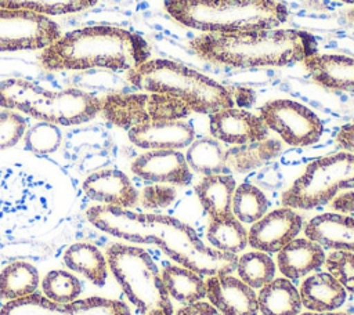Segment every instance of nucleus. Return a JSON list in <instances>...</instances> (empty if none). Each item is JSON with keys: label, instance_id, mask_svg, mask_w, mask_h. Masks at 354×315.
I'll list each match as a JSON object with an SVG mask.
<instances>
[{"label": "nucleus", "instance_id": "f257e3e1", "mask_svg": "<svg viewBox=\"0 0 354 315\" xmlns=\"http://www.w3.org/2000/svg\"><path fill=\"white\" fill-rule=\"evenodd\" d=\"M86 214L100 231L131 243L155 245L178 265L201 276L235 272L236 254L205 245L189 225L171 216L136 213L108 204L93 206Z\"/></svg>", "mask_w": 354, "mask_h": 315}, {"label": "nucleus", "instance_id": "f03ea898", "mask_svg": "<svg viewBox=\"0 0 354 315\" xmlns=\"http://www.w3.org/2000/svg\"><path fill=\"white\" fill-rule=\"evenodd\" d=\"M202 59L230 68H267L303 62L317 54L315 37L300 29L202 33L189 41Z\"/></svg>", "mask_w": 354, "mask_h": 315}, {"label": "nucleus", "instance_id": "7ed1b4c3", "mask_svg": "<svg viewBox=\"0 0 354 315\" xmlns=\"http://www.w3.org/2000/svg\"><path fill=\"white\" fill-rule=\"evenodd\" d=\"M151 57L149 43L136 32L108 25L86 26L61 35L41 50L47 70H86L102 68L131 70Z\"/></svg>", "mask_w": 354, "mask_h": 315}, {"label": "nucleus", "instance_id": "20e7f679", "mask_svg": "<svg viewBox=\"0 0 354 315\" xmlns=\"http://www.w3.org/2000/svg\"><path fill=\"white\" fill-rule=\"evenodd\" d=\"M163 6L174 21L203 33L275 29L289 17L277 0H165Z\"/></svg>", "mask_w": 354, "mask_h": 315}, {"label": "nucleus", "instance_id": "39448f33", "mask_svg": "<svg viewBox=\"0 0 354 315\" xmlns=\"http://www.w3.org/2000/svg\"><path fill=\"white\" fill-rule=\"evenodd\" d=\"M127 80L144 93L177 97L196 113L210 115L234 106V98L227 87L192 68L170 59H148L129 70Z\"/></svg>", "mask_w": 354, "mask_h": 315}, {"label": "nucleus", "instance_id": "423d86ee", "mask_svg": "<svg viewBox=\"0 0 354 315\" xmlns=\"http://www.w3.org/2000/svg\"><path fill=\"white\" fill-rule=\"evenodd\" d=\"M0 106L40 122L75 126L94 119L101 112L102 99L80 88L53 91L33 82L12 77L0 82Z\"/></svg>", "mask_w": 354, "mask_h": 315}, {"label": "nucleus", "instance_id": "0eeeda50", "mask_svg": "<svg viewBox=\"0 0 354 315\" xmlns=\"http://www.w3.org/2000/svg\"><path fill=\"white\" fill-rule=\"evenodd\" d=\"M106 261L126 297L141 315H174L160 272L148 251L113 243L106 249Z\"/></svg>", "mask_w": 354, "mask_h": 315}, {"label": "nucleus", "instance_id": "6e6552de", "mask_svg": "<svg viewBox=\"0 0 354 315\" xmlns=\"http://www.w3.org/2000/svg\"><path fill=\"white\" fill-rule=\"evenodd\" d=\"M354 188V153L339 152L318 158L282 193V206L313 210L328 204L340 191Z\"/></svg>", "mask_w": 354, "mask_h": 315}, {"label": "nucleus", "instance_id": "1a4fd4ad", "mask_svg": "<svg viewBox=\"0 0 354 315\" xmlns=\"http://www.w3.org/2000/svg\"><path fill=\"white\" fill-rule=\"evenodd\" d=\"M268 130L275 131L290 146H308L322 135L324 124L308 106L293 99L279 98L266 102L259 109Z\"/></svg>", "mask_w": 354, "mask_h": 315}, {"label": "nucleus", "instance_id": "9d476101", "mask_svg": "<svg viewBox=\"0 0 354 315\" xmlns=\"http://www.w3.org/2000/svg\"><path fill=\"white\" fill-rule=\"evenodd\" d=\"M59 36L58 23L46 15L0 8V51L43 50Z\"/></svg>", "mask_w": 354, "mask_h": 315}, {"label": "nucleus", "instance_id": "9b49d317", "mask_svg": "<svg viewBox=\"0 0 354 315\" xmlns=\"http://www.w3.org/2000/svg\"><path fill=\"white\" fill-rule=\"evenodd\" d=\"M0 315H130L129 307L118 300L88 297L61 304L43 294L33 293L19 300L7 301Z\"/></svg>", "mask_w": 354, "mask_h": 315}, {"label": "nucleus", "instance_id": "f8f14e48", "mask_svg": "<svg viewBox=\"0 0 354 315\" xmlns=\"http://www.w3.org/2000/svg\"><path fill=\"white\" fill-rule=\"evenodd\" d=\"M303 228V217L290 207L275 209L256 221L248 232V243L264 253H278Z\"/></svg>", "mask_w": 354, "mask_h": 315}, {"label": "nucleus", "instance_id": "ddd939ff", "mask_svg": "<svg viewBox=\"0 0 354 315\" xmlns=\"http://www.w3.org/2000/svg\"><path fill=\"white\" fill-rule=\"evenodd\" d=\"M130 169L137 177L153 184L187 187L192 181L185 155L176 149L147 151L133 160Z\"/></svg>", "mask_w": 354, "mask_h": 315}, {"label": "nucleus", "instance_id": "4468645a", "mask_svg": "<svg viewBox=\"0 0 354 315\" xmlns=\"http://www.w3.org/2000/svg\"><path fill=\"white\" fill-rule=\"evenodd\" d=\"M209 127L213 138L228 145L263 141L270 134L268 127L259 115L234 106L210 113Z\"/></svg>", "mask_w": 354, "mask_h": 315}, {"label": "nucleus", "instance_id": "2eb2a0df", "mask_svg": "<svg viewBox=\"0 0 354 315\" xmlns=\"http://www.w3.org/2000/svg\"><path fill=\"white\" fill-rule=\"evenodd\" d=\"M206 298L223 315H257V293L231 274L207 276Z\"/></svg>", "mask_w": 354, "mask_h": 315}, {"label": "nucleus", "instance_id": "dca6fc26", "mask_svg": "<svg viewBox=\"0 0 354 315\" xmlns=\"http://www.w3.org/2000/svg\"><path fill=\"white\" fill-rule=\"evenodd\" d=\"M129 140L142 149H183L195 140L191 124L183 120H156L136 126L127 131Z\"/></svg>", "mask_w": 354, "mask_h": 315}, {"label": "nucleus", "instance_id": "f3484780", "mask_svg": "<svg viewBox=\"0 0 354 315\" xmlns=\"http://www.w3.org/2000/svg\"><path fill=\"white\" fill-rule=\"evenodd\" d=\"M83 191L90 199L108 206L130 209L138 203V191L130 178L116 169L91 173L83 181Z\"/></svg>", "mask_w": 354, "mask_h": 315}, {"label": "nucleus", "instance_id": "a211bd4d", "mask_svg": "<svg viewBox=\"0 0 354 315\" xmlns=\"http://www.w3.org/2000/svg\"><path fill=\"white\" fill-rule=\"evenodd\" d=\"M311 79L333 91L354 93V58L343 54H313L303 59Z\"/></svg>", "mask_w": 354, "mask_h": 315}, {"label": "nucleus", "instance_id": "6ab92c4d", "mask_svg": "<svg viewBox=\"0 0 354 315\" xmlns=\"http://www.w3.org/2000/svg\"><path fill=\"white\" fill-rule=\"evenodd\" d=\"M304 233L322 249L354 253V216L339 213L315 216L304 225Z\"/></svg>", "mask_w": 354, "mask_h": 315}, {"label": "nucleus", "instance_id": "aec40b11", "mask_svg": "<svg viewBox=\"0 0 354 315\" xmlns=\"http://www.w3.org/2000/svg\"><path fill=\"white\" fill-rule=\"evenodd\" d=\"M325 250L308 238H299L283 246L277 256V265L281 274L296 280L325 264Z\"/></svg>", "mask_w": 354, "mask_h": 315}, {"label": "nucleus", "instance_id": "412c9836", "mask_svg": "<svg viewBox=\"0 0 354 315\" xmlns=\"http://www.w3.org/2000/svg\"><path fill=\"white\" fill-rule=\"evenodd\" d=\"M301 305L311 312H333L340 308L347 292L344 287L326 271L317 272L306 278L299 290Z\"/></svg>", "mask_w": 354, "mask_h": 315}, {"label": "nucleus", "instance_id": "4be33fe9", "mask_svg": "<svg viewBox=\"0 0 354 315\" xmlns=\"http://www.w3.org/2000/svg\"><path fill=\"white\" fill-rule=\"evenodd\" d=\"M105 119L112 124L130 130L136 126L151 122L148 115V93H113L102 98Z\"/></svg>", "mask_w": 354, "mask_h": 315}, {"label": "nucleus", "instance_id": "5701e85b", "mask_svg": "<svg viewBox=\"0 0 354 315\" xmlns=\"http://www.w3.org/2000/svg\"><path fill=\"white\" fill-rule=\"evenodd\" d=\"M235 188L236 182L231 174H212L203 175L195 185V193L210 220H218L232 214L231 203Z\"/></svg>", "mask_w": 354, "mask_h": 315}, {"label": "nucleus", "instance_id": "b1692460", "mask_svg": "<svg viewBox=\"0 0 354 315\" xmlns=\"http://www.w3.org/2000/svg\"><path fill=\"white\" fill-rule=\"evenodd\" d=\"M281 152L282 142L268 137L263 141L232 145L231 148L225 149V164L230 173H249L267 164Z\"/></svg>", "mask_w": 354, "mask_h": 315}, {"label": "nucleus", "instance_id": "393cba45", "mask_svg": "<svg viewBox=\"0 0 354 315\" xmlns=\"http://www.w3.org/2000/svg\"><path fill=\"white\" fill-rule=\"evenodd\" d=\"M257 293V305L261 315H299L301 300L299 290L288 278H274Z\"/></svg>", "mask_w": 354, "mask_h": 315}, {"label": "nucleus", "instance_id": "a878e982", "mask_svg": "<svg viewBox=\"0 0 354 315\" xmlns=\"http://www.w3.org/2000/svg\"><path fill=\"white\" fill-rule=\"evenodd\" d=\"M160 276L170 298H174L183 305H189L206 297V283L203 276L187 267L176 264L166 265L162 269Z\"/></svg>", "mask_w": 354, "mask_h": 315}, {"label": "nucleus", "instance_id": "bb28decb", "mask_svg": "<svg viewBox=\"0 0 354 315\" xmlns=\"http://www.w3.org/2000/svg\"><path fill=\"white\" fill-rule=\"evenodd\" d=\"M64 262L71 271L82 274L97 286H102L106 280L108 261L91 243L79 242L69 246L64 253Z\"/></svg>", "mask_w": 354, "mask_h": 315}, {"label": "nucleus", "instance_id": "cd10ccee", "mask_svg": "<svg viewBox=\"0 0 354 315\" xmlns=\"http://www.w3.org/2000/svg\"><path fill=\"white\" fill-rule=\"evenodd\" d=\"M185 160L191 171L202 175L230 174L225 164V149L221 142L213 137L194 140L187 149Z\"/></svg>", "mask_w": 354, "mask_h": 315}, {"label": "nucleus", "instance_id": "c85d7f7f", "mask_svg": "<svg viewBox=\"0 0 354 315\" xmlns=\"http://www.w3.org/2000/svg\"><path fill=\"white\" fill-rule=\"evenodd\" d=\"M39 272L33 264L14 261L0 272V298L6 301L19 300L36 293Z\"/></svg>", "mask_w": 354, "mask_h": 315}, {"label": "nucleus", "instance_id": "c756f323", "mask_svg": "<svg viewBox=\"0 0 354 315\" xmlns=\"http://www.w3.org/2000/svg\"><path fill=\"white\" fill-rule=\"evenodd\" d=\"M206 238L212 247L230 254H238L248 246V231L234 214L210 220Z\"/></svg>", "mask_w": 354, "mask_h": 315}, {"label": "nucleus", "instance_id": "7c9ffc66", "mask_svg": "<svg viewBox=\"0 0 354 315\" xmlns=\"http://www.w3.org/2000/svg\"><path fill=\"white\" fill-rule=\"evenodd\" d=\"M231 210L242 224H254L267 213L268 199L254 184L242 182L234 191Z\"/></svg>", "mask_w": 354, "mask_h": 315}, {"label": "nucleus", "instance_id": "2f4dec72", "mask_svg": "<svg viewBox=\"0 0 354 315\" xmlns=\"http://www.w3.org/2000/svg\"><path fill=\"white\" fill-rule=\"evenodd\" d=\"M238 276L252 289H261L275 276V262L268 253L254 250L238 257Z\"/></svg>", "mask_w": 354, "mask_h": 315}, {"label": "nucleus", "instance_id": "473e14b6", "mask_svg": "<svg viewBox=\"0 0 354 315\" xmlns=\"http://www.w3.org/2000/svg\"><path fill=\"white\" fill-rule=\"evenodd\" d=\"M98 0H0V8L30 11L40 15H64L87 10Z\"/></svg>", "mask_w": 354, "mask_h": 315}, {"label": "nucleus", "instance_id": "72a5a7b5", "mask_svg": "<svg viewBox=\"0 0 354 315\" xmlns=\"http://www.w3.org/2000/svg\"><path fill=\"white\" fill-rule=\"evenodd\" d=\"M43 296L51 301L66 304L79 298L82 293L80 280L68 271L53 269L41 282Z\"/></svg>", "mask_w": 354, "mask_h": 315}, {"label": "nucleus", "instance_id": "f704fd0d", "mask_svg": "<svg viewBox=\"0 0 354 315\" xmlns=\"http://www.w3.org/2000/svg\"><path fill=\"white\" fill-rule=\"evenodd\" d=\"M62 134L57 124L39 122L24 134L25 148L36 155H47L55 152L61 145Z\"/></svg>", "mask_w": 354, "mask_h": 315}, {"label": "nucleus", "instance_id": "c9c22d12", "mask_svg": "<svg viewBox=\"0 0 354 315\" xmlns=\"http://www.w3.org/2000/svg\"><path fill=\"white\" fill-rule=\"evenodd\" d=\"M328 272L344 287L354 294V253L346 250H333L326 258Z\"/></svg>", "mask_w": 354, "mask_h": 315}, {"label": "nucleus", "instance_id": "e433bc0d", "mask_svg": "<svg viewBox=\"0 0 354 315\" xmlns=\"http://www.w3.org/2000/svg\"><path fill=\"white\" fill-rule=\"evenodd\" d=\"M26 131V120L12 112L1 111L0 112V151L14 146Z\"/></svg>", "mask_w": 354, "mask_h": 315}, {"label": "nucleus", "instance_id": "4c0bfd02", "mask_svg": "<svg viewBox=\"0 0 354 315\" xmlns=\"http://www.w3.org/2000/svg\"><path fill=\"white\" fill-rule=\"evenodd\" d=\"M177 198L174 187L166 184L147 185L138 195V200L145 209L158 210L170 206Z\"/></svg>", "mask_w": 354, "mask_h": 315}, {"label": "nucleus", "instance_id": "58836bf2", "mask_svg": "<svg viewBox=\"0 0 354 315\" xmlns=\"http://www.w3.org/2000/svg\"><path fill=\"white\" fill-rule=\"evenodd\" d=\"M329 203L336 213L354 216V191L347 189L343 193H337Z\"/></svg>", "mask_w": 354, "mask_h": 315}, {"label": "nucleus", "instance_id": "ea45409f", "mask_svg": "<svg viewBox=\"0 0 354 315\" xmlns=\"http://www.w3.org/2000/svg\"><path fill=\"white\" fill-rule=\"evenodd\" d=\"M174 315H223V314L210 303L201 300L189 305H183Z\"/></svg>", "mask_w": 354, "mask_h": 315}, {"label": "nucleus", "instance_id": "a19ab883", "mask_svg": "<svg viewBox=\"0 0 354 315\" xmlns=\"http://www.w3.org/2000/svg\"><path fill=\"white\" fill-rule=\"evenodd\" d=\"M336 142L340 148L354 153V123L340 127L336 134Z\"/></svg>", "mask_w": 354, "mask_h": 315}, {"label": "nucleus", "instance_id": "79ce46f5", "mask_svg": "<svg viewBox=\"0 0 354 315\" xmlns=\"http://www.w3.org/2000/svg\"><path fill=\"white\" fill-rule=\"evenodd\" d=\"M301 315H350V314H343V312H304Z\"/></svg>", "mask_w": 354, "mask_h": 315}, {"label": "nucleus", "instance_id": "37998d69", "mask_svg": "<svg viewBox=\"0 0 354 315\" xmlns=\"http://www.w3.org/2000/svg\"><path fill=\"white\" fill-rule=\"evenodd\" d=\"M347 18H348L350 21H353V22H354V7L347 12Z\"/></svg>", "mask_w": 354, "mask_h": 315}, {"label": "nucleus", "instance_id": "c03bdc74", "mask_svg": "<svg viewBox=\"0 0 354 315\" xmlns=\"http://www.w3.org/2000/svg\"><path fill=\"white\" fill-rule=\"evenodd\" d=\"M343 3H347V4H354V0H340Z\"/></svg>", "mask_w": 354, "mask_h": 315}]
</instances>
